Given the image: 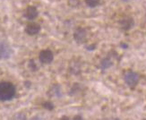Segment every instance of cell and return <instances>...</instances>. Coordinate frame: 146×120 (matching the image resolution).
I'll list each match as a JSON object with an SVG mask.
<instances>
[{"label":"cell","mask_w":146,"mask_h":120,"mask_svg":"<svg viewBox=\"0 0 146 120\" xmlns=\"http://www.w3.org/2000/svg\"><path fill=\"white\" fill-rule=\"evenodd\" d=\"M112 65H113V63H112L111 58H110V56H108V58L101 60L100 66L101 69H102V70H106V69L110 68Z\"/></svg>","instance_id":"9"},{"label":"cell","mask_w":146,"mask_h":120,"mask_svg":"<svg viewBox=\"0 0 146 120\" xmlns=\"http://www.w3.org/2000/svg\"><path fill=\"white\" fill-rule=\"evenodd\" d=\"M80 66H78L77 63H72V65L70 66V71L74 74H78L80 72Z\"/></svg>","instance_id":"12"},{"label":"cell","mask_w":146,"mask_h":120,"mask_svg":"<svg viewBox=\"0 0 146 120\" xmlns=\"http://www.w3.org/2000/svg\"><path fill=\"white\" fill-rule=\"evenodd\" d=\"M49 95L52 97H59L61 96V89L59 85H54L51 90L49 91Z\"/></svg>","instance_id":"10"},{"label":"cell","mask_w":146,"mask_h":120,"mask_svg":"<svg viewBox=\"0 0 146 120\" xmlns=\"http://www.w3.org/2000/svg\"><path fill=\"white\" fill-rule=\"evenodd\" d=\"M29 67H30L33 71H36V70H37V66H36L35 62H34L33 60H30V63H29Z\"/></svg>","instance_id":"16"},{"label":"cell","mask_w":146,"mask_h":120,"mask_svg":"<svg viewBox=\"0 0 146 120\" xmlns=\"http://www.w3.org/2000/svg\"><path fill=\"white\" fill-rule=\"evenodd\" d=\"M119 24H120V26H121L122 30H128L133 26H134L135 22H134V19H133L132 17L125 16V17L122 18L121 20H120Z\"/></svg>","instance_id":"5"},{"label":"cell","mask_w":146,"mask_h":120,"mask_svg":"<svg viewBox=\"0 0 146 120\" xmlns=\"http://www.w3.org/2000/svg\"><path fill=\"white\" fill-rule=\"evenodd\" d=\"M74 120H82V118L81 116H76V117L74 118Z\"/></svg>","instance_id":"17"},{"label":"cell","mask_w":146,"mask_h":120,"mask_svg":"<svg viewBox=\"0 0 146 120\" xmlns=\"http://www.w3.org/2000/svg\"><path fill=\"white\" fill-rule=\"evenodd\" d=\"M12 55V48L7 43L0 41V59H8Z\"/></svg>","instance_id":"4"},{"label":"cell","mask_w":146,"mask_h":120,"mask_svg":"<svg viewBox=\"0 0 146 120\" xmlns=\"http://www.w3.org/2000/svg\"><path fill=\"white\" fill-rule=\"evenodd\" d=\"M74 38L75 41L78 42V43H82V42L85 41L86 38H87L86 30L84 28H78L74 31Z\"/></svg>","instance_id":"7"},{"label":"cell","mask_w":146,"mask_h":120,"mask_svg":"<svg viewBox=\"0 0 146 120\" xmlns=\"http://www.w3.org/2000/svg\"><path fill=\"white\" fill-rule=\"evenodd\" d=\"M13 120H26V117H25V115L23 114V113H18V114H16L14 117Z\"/></svg>","instance_id":"13"},{"label":"cell","mask_w":146,"mask_h":120,"mask_svg":"<svg viewBox=\"0 0 146 120\" xmlns=\"http://www.w3.org/2000/svg\"><path fill=\"white\" fill-rule=\"evenodd\" d=\"M124 79H125V84H127L129 87H135L138 84L140 77H139L138 74L133 72V71H128L125 74Z\"/></svg>","instance_id":"2"},{"label":"cell","mask_w":146,"mask_h":120,"mask_svg":"<svg viewBox=\"0 0 146 120\" xmlns=\"http://www.w3.org/2000/svg\"><path fill=\"white\" fill-rule=\"evenodd\" d=\"M121 46H122V47H124L125 48H127V45H125V44H121Z\"/></svg>","instance_id":"19"},{"label":"cell","mask_w":146,"mask_h":120,"mask_svg":"<svg viewBox=\"0 0 146 120\" xmlns=\"http://www.w3.org/2000/svg\"><path fill=\"white\" fill-rule=\"evenodd\" d=\"M61 120H70V118H69L68 117H63L61 118Z\"/></svg>","instance_id":"18"},{"label":"cell","mask_w":146,"mask_h":120,"mask_svg":"<svg viewBox=\"0 0 146 120\" xmlns=\"http://www.w3.org/2000/svg\"><path fill=\"white\" fill-rule=\"evenodd\" d=\"M43 106H44V108L47 109H48V110H51V109H54V105H53L51 102H49V101L45 102V103L43 104Z\"/></svg>","instance_id":"15"},{"label":"cell","mask_w":146,"mask_h":120,"mask_svg":"<svg viewBox=\"0 0 146 120\" xmlns=\"http://www.w3.org/2000/svg\"><path fill=\"white\" fill-rule=\"evenodd\" d=\"M15 95V87L9 82H2L0 83V100L12 99Z\"/></svg>","instance_id":"1"},{"label":"cell","mask_w":146,"mask_h":120,"mask_svg":"<svg viewBox=\"0 0 146 120\" xmlns=\"http://www.w3.org/2000/svg\"><path fill=\"white\" fill-rule=\"evenodd\" d=\"M25 31L29 35H36L40 31V25L37 23H31L27 24L26 28H25Z\"/></svg>","instance_id":"6"},{"label":"cell","mask_w":146,"mask_h":120,"mask_svg":"<svg viewBox=\"0 0 146 120\" xmlns=\"http://www.w3.org/2000/svg\"><path fill=\"white\" fill-rule=\"evenodd\" d=\"M39 15V12H38L37 8L33 5H30L26 8L24 13V16L26 17L29 20H34V19Z\"/></svg>","instance_id":"8"},{"label":"cell","mask_w":146,"mask_h":120,"mask_svg":"<svg viewBox=\"0 0 146 120\" xmlns=\"http://www.w3.org/2000/svg\"><path fill=\"white\" fill-rule=\"evenodd\" d=\"M68 4L73 7H76L80 5V0H68Z\"/></svg>","instance_id":"14"},{"label":"cell","mask_w":146,"mask_h":120,"mask_svg":"<svg viewBox=\"0 0 146 120\" xmlns=\"http://www.w3.org/2000/svg\"><path fill=\"white\" fill-rule=\"evenodd\" d=\"M86 5L89 7H96V6L100 4V0H85Z\"/></svg>","instance_id":"11"},{"label":"cell","mask_w":146,"mask_h":120,"mask_svg":"<svg viewBox=\"0 0 146 120\" xmlns=\"http://www.w3.org/2000/svg\"><path fill=\"white\" fill-rule=\"evenodd\" d=\"M39 58H40V61L42 63V64H50V63H51L54 59V55H53L51 50L44 49L40 52Z\"/></svg>","instance_id":"3"}]
</instances>
